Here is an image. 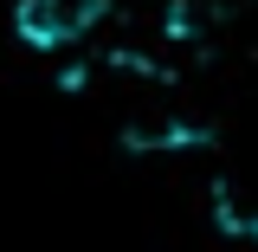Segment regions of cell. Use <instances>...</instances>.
Masks as SVG:
<instances>
[{
  "instance_id": "obj_1",
  "label": "cell",
  "mask_w": 258,
  "mask_h": 252,
  "mask_svg": "<svg viewBox=\"0 0 258 252\" xmlns=\"http://www.w3.org/2000/svg\"><path fill=\"white\" fill-rule=\"evenodd\" d=\"M103 13H110V0H20V7H13V26H20L26 45L58 52V45L91 39V32L103 26Z\"/></svg>"
},
{
  "instance_id": "obj_2",
  "label": "cell",
  "mask_w": 258,
  "mask_h": 252,
  "mask_svg": "<svg viewBox=\"0 0 258 252\" xmlns=\"http://www.w3.org/2000/svg\"><path fill=\"white\" fill-rule=\"evenodd\" d=\"M252 239H258V233H252Z\"/></svg>"
}]
</instances>
